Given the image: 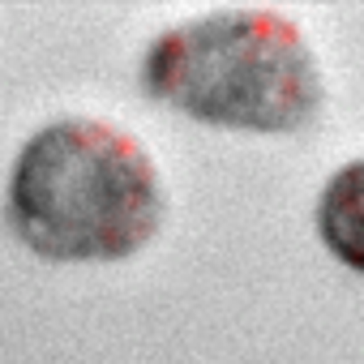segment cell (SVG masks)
Listing matches in <instances>:
<instances>
[{
  "instance_id": "6da1fadb",
  "label": "cell",
  "mask_w": 364,
  "mask_h": 364,
  "mask_svg": "<svg viewBox=\"0 0 364 364\" xmlns=\"http://www.w3.org/2000/svg\"><path fill=\"white\" fill-rule=\"evenodd\" d=\"M9 223L39 257L120 262L163 223L150 154L99 120L43 124L14 159Z\"/></svg>"
},
{
  "instance_id": "7a4b0ae2",
  "label": "cell",
  "mask_w": 364,
  "mask_h": 364,
  "mask_svg": "<svg viewBox=\"0 0 364 364\" xmlns=\"http://www.w3.org/2000/svg\"><path fill=\"white\" fill-rule=\"evenodd\" d=\"M146 90L206 124L296 133L321 107L317 56L274 9H223L159 35L141 60Z\"/></svg>"
},
{
  "instance_id": "3957f363",
  "label": "cell",
  "mask_w": 364,
  "mask_h": 364,
  "mask_svg": "<svg viewBox=\"0 0 364 364\" xmlns=\"http://www.w3.org/2000/svg\"><path fill=\"white\" fill-rule=\"evenodd\" d=\"M317 232L326 249L355 274H364V159L343 163L321 189Z\"/></svg>"
}]
</instances>
